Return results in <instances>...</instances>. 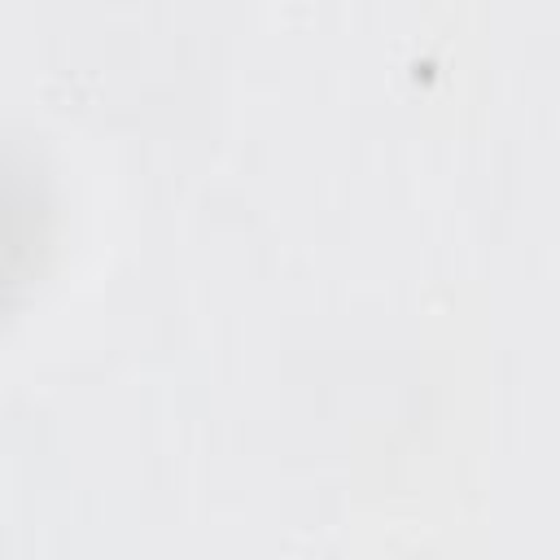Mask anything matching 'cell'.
Masks as SVG:
<instances>
[{"label":"cell","instance_id":"cell-1","mask_svg":"<svg viewBox=\"0 0 560 560\" xmlns=\"http://www.w3.org/2000/svg\"><path fill=\"white\" fill-rule=\"evenodd\" d=\"M44 245V206L35 197L31 171L0 149V298L22 284Z\"/></svg>","mask_w":560,"mask_h":560}]
</instances>
